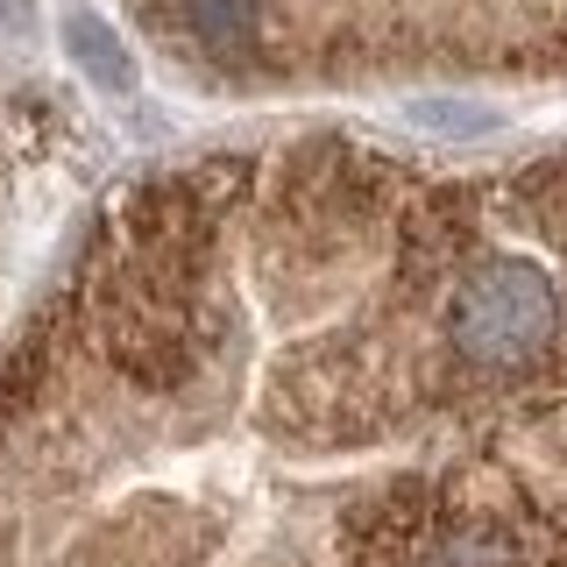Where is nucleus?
Returning <instances> with one entry per match:
<instances>
[{"label": "nucleus", "mask_w": 567, "mask_h": 567, "mask_svg": "<svg viewBox=\"0 0 567 567\" xmlns=\"http://www.w3.org/2000/svg\"><path fill=\"white\" fill-rule=\"evenodd\" d=\"M128 8L192 85L227 100L567 79V0H128Z\"/></svg>", "instance_id": "f03ea898"}, {"label": "nucleus", "mask_w": 567, "mask_h": 567, "mask_svg": "<svg viewBox=\"0 0 567 567\" xmlns=\"http://www.w3.org/2000/svg\"><path fill=\"white\" fill-rule=\"evenodd\" d=\"M0 567H567V142L135 177L0 362Z\"/></svg>", "instance_id": "f257e3e1"}]
</instances>
